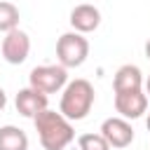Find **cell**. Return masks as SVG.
<instances>
[{"label": "cell", "instance_id": "ba28073f", "mask_svg": "<svg viewBox=\"0 0 150 150\" xmlns=\"http://www.w3.org/2000/svg\"><path fill=\"white\" fill-rule=\"evenodd\" d=\"M47 101H49L47 94L33 89V87H23V89H19V94L14 98V105H16V112L19 115L35 120L42 110H47Z\"/></svg>", "mask_w": 150, "mask_h": 150}, {"label": "cell", "instance_id": "7c38bea8", "mask_svg": "<svg viewBox=\"0 0 150 150\" xmlns=\"http://www.w3.org/2000/svg\"><path fill=\"white\" fill-rule=\"evenodd\" d=\"M19 7L7 2V0H0V33H9V30H16L19 28Z\"/></svg>", "mask_w": 150, "mask_h": 150}, {"label": "cell", "instance_id": "8fae6325", "mask_svg": "<svg viewBox=\"0 0 150 150\" xmlns=\"http://www.w3.org/2000/svg\"><path fill=\"white\" fill-rule=\"evenodd\" d=\"M0 150H28V136L14 124L0 127Z\"/></svg>", "mask_w": 150, "mask_h": 150}, {"label": "cell", "instance_id": "6da1fadb", "mask_svg": "<svg viewBox=\"0 0 150 150\" xmlns=\"http://www.w3.org/2000/svg\"><path fill=\"white\" fill-rule=\"evenodd\" d=\"M35 131L40 138V145L45 150H66L75 141V129L68 117H63L56 110H42L35 120Z\"/></svg>", "mask_w": 150, "mask_h": 150}, {"label": "cell", "instance_id": "5b68a950", "mask_svg": "<svg viewBox=\"0 0 150 150\" xmlns=\"http://www.w3.org/2000/svg\"><path fill=\"white\" fill-rule=\"evenodd\" d=\"M0 52H2V59L12 66H19L28 59V52H30V38L26 30L16 28V30H9L5 33L2 38V45H0Z\"/></svg>", "mask_w": 150, "mask_h": 150}, {"label": "cell", "instance_id": "8992f818", "mask_svg": "<svg viewBox=\"0 0 150 150\" xmlns=\"http://www.w3.org/2000/svg\"><path fill=\"white\" fill-rule=\"evenodd\" d=\"M115 110L124 120H138L143 112H148V94L143 89L120 91L115 94Z\"/></svg>", "mask_w": 150, "mask_h": 150}, {"label": "cell", "instance_id": "5bb4252c", "mask_svg": "<svg viewBox=\"0 0 150 150\" xmlns=\"http://www.w3.org/2000/svg\"><path fill=\"white\" fill-rule=\"evenodd\" d=\"M5 105H7V94H5V89L0 87V110H5Z\"/></svg>", "mask_w": 150, "mask_h": 150}, {"label": "cell", "instance_id": "30bf717a", "mask_svg": "<svg viewBox=\"0 0 150 150\" xmlns=\"http://www.w3.org/2000/svg\"><path fill=\"white\" fill-rule=\"evenodd\" d=\"M136 89H143V73L138 66L134 63H124L115 70V77H112V91L120 94V91H136Z\"/></svg>", "mask_w": 150, "mask_h": 150}, {"label": "cell", "instance_id": "9c48e42d", "mask_svg": "<svg viewBox=\"0 0 150 150\" xmlns=\"http://www.w3.org/2000/svg\"><path fill=\"white\" fill-rule=\"evenodd\" d=\"M70 26H73V30H77V33H91V30H96L98 28V23H101V12L94 7V5H75L73 9H70Z\"/></svg>", "mask_w": 150, "mask_h": 150}, {"label": "cell", "instance_id": "52a82bcc", "mask_svg": "<svg viewBox=\"0 0 150 150\" xmlns=\"http://www.w3.org/2000/svg\"><path fill=\"white\" fill-rule=\"evenodd\" d=\"M101 136L108 141L110 148H127L134 141V129L124 117H108L101 124Z\"/></svg>", "mask_w": 150, "mask_h": 150}, {"label": "cell", "instance_id": "4fadbf2b", "mask_svg": "<svg viewBox=\"0 0 150 150\" xmlns=\"http://www.w3.org/2000/svg\"><path fill=\"white\" fill-rule=\"evenodd\" d=\"M77 145H80V150H110L108 141L101 134H82L77 138Z\"/></svg>", "mask_w": 150, "mask_h": 150}, {"label": "cell", "instance_id": "9a60e30c", "mask_svg": "<svg viewBox=\"0 0 150 150\" xmlns=\"http://www.w3.org/2000/svg\"><path fill=\"white\" fill-rule=\"evenodd\" d=\"M145 94H148V98H150V75H148V80H145Z\"/></svg>", "mask_w": 150, "mask_h": 150}, {"label": "cell", "instance_id": "e0dca14e", "mask_svg": "<svg viewBox=\"0 0 150 150\" xmlns=\"http://www.w3.org/2000/svg\"><path fill=\"white\" fill-rule=\"evenodd\" d=\"M145 124H148V131H150V112H148V120H145Z\"/></svg>", "mask_w": 150, "mask_h": 150}, {"label": "cell", "instance_id": "277c9868", "mask_svg": "<svg viewBox=\"0 0 150 150\" xmlns=\"http://www.w3.org/2000/svg\"><path fill=\"white\" fill-rule=\"evenodd\" d=\"M68 84V70L59 66H35L28 75V87L42 91V94H56Z\"/></svg>", "mask_w": 150, "mask_h": 150}, {"label": "cell", "instance_id": "2e32d148", "mask_svg": "<svg viewBox=\"0 0 150 150\" xmlns=\"http://www.w3.org/2000/svg\"><path fill=\"white\" fill-rule=\"evenodd\" d=\"M145 56H148V61H150V40L145 42Z\"/></svg>", "mask_w": 150, "mask_h": 150}, {"label": "cell", "instance_id": "3957f363", "mask_svg": "<svg viewBox=\"0 0 150 150\" xmlns=\"http://www.w3.org/2000/svg\"><path fill=\"white\" fill-rule=\"evenodd\" d=\"M87 56H89V40L82 33L70 30V33H63L56 40V59L66 70L80 68L87 61Z\"/></svg>", "mask_w": 150, "mask_h": 150}, {"label": "cell", "instance_id": "7a4b0ae2", "mask_svg": "<svg viewBox=\"0 0 150 150\" xmlns=\"http://www.w3.org/2000/svg\"><path fill=\"white\" fill-rule=\"evenodd\" d=\"M94 98H96V91L91 87L89 80H73L63 87V94H61V103H59V112L63 117H68L70 122H80L84 120L91 108H94Z\"/></svg>", "mask_w": 150, "mask_h": 150}]
</instances>
